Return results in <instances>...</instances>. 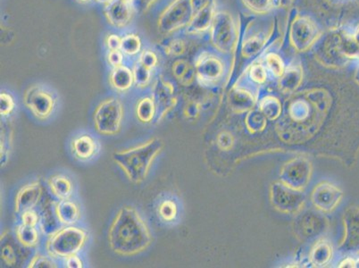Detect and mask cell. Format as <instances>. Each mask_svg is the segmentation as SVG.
I'll return each instance as SVG.
<instances>
[{
  "label": "cell",
  "mask_w": 359,
  "mask_h": 268,
  "mask_svg": "<svg viewBox=\"0 0 359 268\" xmlns=\"http://www.w3.org/2000/svg\"><path fill=\"white\" fill-rule=\"evenodd\" d=\"M107 62L113 68L123 65V53L122 51H109L107 54Z\"/></svg>",
  "instance_id": "f35d334b"
},
{
  "label": "cell",
  "mask_w": 359,
  "mask_h": 268,
  "mask_svg": "<svg viewBox=\"0 0 359 268\" xmlns=\"http://www.w3.org/2000/svg\"><path fill=\"white\" fill-rule=\"evenodd\" d=\"M107 241L114 253L130 257L148 250L153 243V235L140 212L132 206H123L110 225Z\"/></svg>",
  "instance_id": "6da1fadb"
},
{
  "label": "cell",
  "mask_w": 359,
  "mask_h": 268,
  "mask_svg": "<svg viewBox=\"0 0 359 268\" xmlns=\"http://www.w3.org/2000/svg\"><path fill=\"white\" fill-rule=\"evenodd\" d=\"M24 104L35 119L46 121L53 116L57 100L50 90L41 85H34L25 91Z\"/></svg>",
  "instance_id": "9c48e42d"
},
{
  "label": "cell",
  "mask_w": 359,
  "mask_h": 268,
  "mask_svg": "<svg viewBox=\"0 0 359 268\" xmlns=\"http://www.w3.org/2000/svg\"><path fill=\"white\" fill-rule=\"evenodd\" d=\"M97 3H100V4L106 5L107 3L110 2L111 0H95Z\"/></svg>",
  "instance_id": "bcb514c9"
},
{
  "label": "cell",
  "mask_w": 359,
  "mask_h": 268,
  "mask_svg": "<svg viewBox=\"0 0 359 268\" xmlns=\"http://www.w3.org/2000/svg\"><path fill=\"white\" fill-rule=\"evenodd\" d=\"M295 0H276L277 6L283 9H289L292 8Z\"/></svg>",
  "instance_id": "b9f144b4"
},
{
  "label": "cell",
  "mask_w": 359,
  "mask_h": 268,
  "mask_svg": "<svg viewBox=\"0 0 359 268\" xmlns=\"http://www.w3.org/2000/svg\"><path fill=\"white\" fill-rule=\"evenodd\" d=\"M352 35H353L355 42L359 45V25L355 29L354 32H352Z\"/></svg>",
  "instance_id": "ee69618b"
},
{
  "label": "cell",
  "mask_w": 359,
  "mask_h": 268,
  "mask_svg": "<svg viewBox=\"0 0 359 268\" xmlns=\"http://www.w3.org/2000/svg\"><path fill=\"white\" fill-rule=\"evenodd\" d=\"M326 1H329V2L334 3V2H341V1H345V0H326Z\"/></svg>",
  "instance_id": "7dc6e473"
},
{
  "label": "cell",
  "mask_w": 359,
  "mask_h": 268,
  "mask_svg": "<svg viewBox=\"0 0 359 268\" xmlns=\"http://www.w3.org/2000/svg\"><path fill=\"white\" fill-rule=\"evenodd\" d=\"M175 80L182 86H190L196 78L195 67L184 60H177L172 65Z\"/></svg>",
  "instance_id": "7402d4cb"
},
{
  "label": "cell",
  "mask_w": 359,
  "mask_h": 268,
  "mask_svg": "<svg viewBox=\"0 0 359 268\" xmlns=\"http://www.w3.org/2000/svg\"><path fill=\"white\" fill-rule=\"evenodd\" d=\"M187 51V45L182 39L170 41L164 47L165 53L172 57H181Z\"/></svg>",
  "instance_id": "1f68e13d"
},
{
  "label": "cell",
  "mask_w": 359,
  "mask_h": 268,
  "mask_svg": "<svg viewBox=\"0 0 359 268\" xmlns=\"http://www.w3.org/2000/svg\"><path fill=\"white\" fill-rule=\"evenodd\" d=\"M89 234L84 228L70 225L58 229L48 236L45 243L46 253L54 260L65 258L78 254L87 243Z\"/></svg>",
  "instance_id": "277c9868"
},
{
  "label": "cell",
  "mask_w": 359,
  "mask_h": 268,
  "mask_svg": "<svg viewBox=\"0 0 359 268\" xmlns=\"http://www.w3.org/2000/svg\"><path fill=\"white\" fill-rule=\"evenodd\" d=\"M41 230L43 232V234L50 236V234H54L55 231L58 230L60 227V222H58L57 217L53 210L48 208L45 210L40 220Z\"/></svg>",
  "instance_id": "83f0119b"
},
{
  "label": "cell",
  "mask_w": 359,
  "mask_h": 268,
  "mask_svg": "<svg viewBox=\"0 0 359 268\" xmlns=\"http://www.w3.org/2000/svg\"><path fill=\"white\" fill-rule=\"evenodd\" d=\"M355 263H354V261L353 260H347L346 261H344V263H342L341 264V267H355L354 266Z\"/></svg>",
  "instance_id": "f6af8a7d"
},
{
  "label": "cell",
  "mask_w": 359,
  "mask_h": 268,
  "mask_svg": "<svg viewBox=\"0 0 359 268\" xmlns=\"http://www.w3.org/2000/svg\"><path fill=\"white\" fill-rule=\"evenodd\" d=\"M123 119L125 106L116 98L104 100L94 111V127L101 135H117L122 130Z\"/></svg>",
  "instance_id": "8992f818"
},
{
  "label": "cell",
  "mask_w": 359,
  "mask_h": 268,
  "mask_svg": "<svg viewBox=\"0 0 359 268\" xmlns=\"http://www.w3.org/2000/svg\"><path fill=\"white\" fill-rule=\"evenodd\" d=\"M196 78L203 86H214L223 78L224 63L218 55L210 52H202L195 61Z\"/></svg>",
  "instance_id": "30bf717a"
},
{
  "label": "cell",
  "mask_w": 359,
  "mask_h": 268,
  "mask_svg": "<svg viewBox=\"0 0 359 268\" xmlns=\"http://www.w3.org/2000/svg\"><path fill=\"white\" fill-rule=\"evenodd\" d=\"M156 213L160 221L165 224H172L177 220L180 210L177 202L172 198L160 199L156 207Z\"/></svg>",
  "instance_id": "44dd1931"
},
{
  "label": "cell",
  "mask_w": 359,
  "mask_h": 268,
  "mask_svg": "<svg viewBox=\"0 0 359 268\" xmlns=\"http://www.w3.org/2000/svg\"><path fill=\"white\" fill-rule=\"evenodd\" d=\"M135 114L139 122L149 124L156 119L158 109L154 100L151 97H144L136 104Z\"/></svg>",
  "instance_id": "603a6c76"
},
{
  "label": "cell",
  "mask_w": 359,
  "mask_h": 268,
  "mask_svg": "<svg viewBox=\"0 0 359 268\" xmlns=\"http://www.w3.org/2000/svg\"><path fill=\"white\" fill-rule=\"evenodd\" d=\"M15 109V101L11 93L0 94V114L2 117L11 116Z\"/></svg>",
  "instance_id": "d6a6232c"
},
{
  "label": "cell",
  "mask_w": 359,
  "mask_h": 268,
  "mask_svg": "<svg viewBox=\"0 0 359 268\" xmlns=\"http://www.w3.org/2000/svg\"><path fill=\"white\" fill-rule=\"evenodd\" d=\"M217 8L214 0H210L203 8L195 12L190 24L186 27V34L196 35L210 31L213 22Z\"/></svg>",
  "instance_id": "2e32d148"
},
{
  "label": "cell",
  "mask_w": 359,
  "mask_h": 268,
  "mask_svg": "<svg viewBox=\"0 0 359 268\" xmlns=\"http://www.w3.org/2000/svg\"><path fill=\"white\" fill-rule=\"evenodd\" d=\"M151 98L154 100L158 116L156 122L160 123L177 105V98L175 94L174 85L165 79L163 75H159L158 79L153 83Z\"/></svg>",
  "instance_id": "8fae6325"
},
{
  "label": "cell",
  "mask_w": 359,
  "mask_h": 268,
  "mask_svg": "<svg viewBox=\"0 0 359 268\" xmlns=\"http://www.w3.org/2000/svg\"><path fill=\"white\" fill-rule=\"evenodd\" d=\"M164 143L159 138L146 140L133 148L113 153L112 159L133 184L144 182L155 160L162 152Z\"/></svg>",
  "instance_id": "3957f363"
},
{
  "label": "cell",
  "mask_w": 359,
  "mask_h": 268,
  "mask_svg": "<svg viewBox=\"0 0 359 268\" xmlns=\"http://www.w3.org/2000/svg\"><path fill=\"white\" fill-rule=\"evenodd\" d=\"M322 32L314 19L299 13L292 15L289 24V42L293 50L299 53L312 50Z\"/></svg>",
  "instance_id": "52a82bcc"
},
{
  "label": "cell",
  "mask_w": 359,
  "mask_h": 268,
  "mask_svg": "<svg viewBox=\"0 0 359 268\" xmlns=\"http://www.w3.org/2000/svg\"><path fill=\"white\" fill-rule=\"evenodd\" d=\"M53 208L55 217L63 227L75 225L81 220V209L80 205L73 199L58 201Z\"/></svg>",
  "instance_id": "e0dca14e"
},
{
  "label": "cell",
  "mask_w": 359,
  "mask_h": 268,
  "mask_svg": "<svg viewBox=\"0 0 359 268\" xmlns=\"http://www.w3.org/2000/svg\"><path fill=\"white\" fill-rule=\"evenodd\" d=\"M264 63L267 71L276 77H280L285 74L286 67L283 58L275 52H267L264 57Z\"/></svg>",
  "instance_id": "484cf974"
},
{
  "label": "cell",
  "mask_w": 359,
  "mask_h": 268,
  "mask_svg": "<svg viewBox=\"0 0 359 268\" xmlns=\"http://www.w3.org/2000/svg\"><path fill=\"white\" fill-rule=\"evenodd\" d=\"M48 186L51 194L57 201H65L73 197L74 194V185L67 175H53L48 180Z\"/></svg>",
  "instance_id": "ac0fdd59"
},
{
  "label": "cell",
  "mask_w": 359,
  "mask_h": 268,
  "mask_svg": "<svg viewBox=\"0 0 359 268\" xmlns=\"http://www.w3.org/2000/svg\"><path fill=\"white\" fill-rule=\"evenodd\" d=\"M303 69L298 61H292L280 77V88L285 93H292L302 83Z\"/></svg>",
  "instance_id": "ffe728a7"
},
{
  "label": "cell",
  "mask_w": 359,
  "mask_h": 268,
  "mask_svg": "<svg viewBox=\"0 0 359 268\" xmlns=\"http://www.w3.org/2000/svg\"><path fill=\"white\" fill-rule=\"evenodd\" d=\"M15 238L22 247L34 248L40 243V233L37 227L19 225L15 227Z\"/></svg>",
  "instance_id": "cb8c5ba5"
},
{
  "label": "cell",
  "mask_w": 359,
  "mask_h": 268,
  "mask_svg": "<svg viewBox=\"0 0 359 268\" xmlns=\"http://www.w3.org/2000/svg\"><path fill=\"white\" fill-rule=\"evenodd\" d=\"M195 12L191 0H172L159 15V32L168 35L187 27Z\"/></svg>",
  "instance_id": "ba28073f"
},
{
  "label": "cell",
  "mask_w": 359,
  "mask_h": 268,
  "mask_svg": "<svg viewBox=\"0 0 359 268\" xmlns=\"http://www.w3.org/2000/svg\"><path fill=\"white\" fill-rule=\"evenodd\" d=\"M65 267L68 268H83V262L77 254L73 255L69 257L65 258Z\"/></svg>",
  "instance_id": "60d3db41"
},
{
  "label": "cell",
  "mask_w": 359,
  "mask_h": 268,
  "mask_svg": "<svg viewBox=\"0 0 359 268\" xmlns=\"http://www.w3.org/2000/svg\"><path fill=\"white\" fill-rule=\"evenodd\" d=\"M78 1L81 3H86L90 1V0H78Z\"/></svg>",
  "instance_id": "c3c4849f"
},
{
  "label": "cell",
  "mask_w": 359,
  "mask_h": 268,
  "mask_svg": "<svg viewBox=\"0 0 359 268\" xmlns=\"http://www.w3.org/2000/svg\"><path fill=\"white\" fill-rule=\"evenodd\" d=\"M142 40L137 34H127L122 38V46L121 51L123 54L128 55H135L142 51Z\"/></svg>",
  "instance_id": "f1b7e54d"
},
{
  "label": "cell",
  "mask_w": 359,
  "mask_h": 268,
  "mask_svg": "<svg viewBox=\"0 0 359 268\" xmlns=\"http://www.w3.org/2000/svg\"><path fill=\"white\" fill-rule=\"evenodd\" d=\"M245 8L255 15H269L277 6L276 0H241Z\"/></svg>",
  "instance_id": "d4e9b609"
},
{
  "label": "cell",
  "mask_w": 359,
  "mask_h": 268,
  "mask_svg": "<svg viewBox=\"0 0 359 268\" xmlns=\"http://www.w3.org/2000/svg\"><path fill=\"white\" fill-rule=\"evenodd\" d=\"M212 46L222 54L236 55L241 40L240 25L227 11H217L210 29Z\"/></svg>",
  "instance_id": "5b68a950"
},
{
  "label": "cell",
  "mask_w": 359,
  "mask_h": 268,
  "mask_svg": "<svg viewBox=\"0 0 359 268\" xmlns=\"http://www.w3.org/2000/svg\"><path fill=\"white\" fill-rule=\"evenodd\" d=\"M312 51L320 64L332 68L344 67L359 58V45L353 35L339 27L322 32Z\"/></svg>",
  "instance_id": "7a4b0ae2"
},
{
  "label": "cell",
  "mask_w": 359,
  "mask_h": 268,
  "mask_svg": "<svg viewBox=\"0 0 359 268\" xmlns=\"http://www.w3.org/2000/svg\"><path fill=\"white\" fill-rule=\"evenodd\" d=\"M29 268H55L57 267V263L55 262L54 258L45 256L43 254H36L32 257L28 264Z\"/></svg>",
  "instance_id": "836d02e7"
},
{
  "label": "cell",
  "mask_w": 359,
  "mask_h": 268,
  "mask_svg": "<svg viewBox=\"0 0 359 268\" xmlns=\"http://www.w3.org/2000/svg\"><path fill=\"white\" fill-rule=\"evenodd\" d=\"M42 195H43V187L38 180L22 186L15 195V213L21 215L25 211L34 209L40 203Z\"/></svg>",
  "instance_id": "4fadbf2b"
},
{
  "label": "cell",
  "mask_w": 359,
  "mask_h": 268,
  "mask_svg": "<svg viewBox=\"0 0 359 268\" xmlns=\"http://www.w3.org/2000/svg\"><path fill=\"white\" fill-rule=\"evenodd\" d=\"M266 65L261 62V60H259V58L250 65L248 74H249L250 79L254 83L261 84L266 80Z\"/></svg>",
  "instance_id": "f546056e"
},
{
  "label": "cell",
  "mask_w": 359,
  "mask_h": 268,
  "mask_svg": "<svg viewBox=\"0 0 359 268\" xmlns=\"http://www.w3.org/2000/svg\"><path fill=\"white\" fill-rule=\"evenodd\" d=\"M135 85L139 89H145L148 87L152 80V70L146 67L144 65L137 61L133 68Z\"/></svg>",
  "instance_id": "4316f807"
},
{
  "label": "cell",
  "mask_w": 359,
  "mask_h": 268,
  "mask_svg": "<svg viewBox=\"0 0 359 268\" xmlns=\"http://www.w3.org/2000/svg\"><path fill=\"white\" fill-rule=\"evenodd\" d=\"M192 4H194L195 11H198V9L203 8L205 5H207L210 0H191Z\"/></svg>",
  "instance_id": "7bdbcfd3"
},
{
  "label": "cell",
  "mask_w": 359,
  "mask_h": 268,
  "mask_svg": "<svg viewBox=\"0 0 359 268\" xmlns=\"http://www.w3.org/2000/svg\"><path fill=\"white\" fill-rule=\"evenodd\" d=\"M275 34V25L272 24L266 32H250L247 26L241 42V54L246 60L259 58L270 48L269 43Z\"/></svg>",
  "instance_id": "7c38bea8"
},
{
  "label": "cell",
  "mask_w": 359,
  "mask_h": 268,
  "mask_svg": "<svg viewBox=\"0 0 359 268\" xmlns=\"http://www.w3.org/2000/svg\"><path fill=\"white\" fill-rule=\"evenodd\" d=\"M71 150L72 154L79 161L89 162L99 155L100 145L93 134L81 133L72 140Z\"/></svg>",
  "instance_id": "5bb4252c"
},
{
  "label": "cell",
  "mask_w": 359,
  "mask_h": 268,
  "mask_svg": "<svg viewBox=\"0 0 359 268\" xmlns=\"http://www.w3.org/2000/svg\"><path fill=\"white\" fill-rule=\"evenodd\" d=\"M1 258L6 266L13 267L18 262L15 248L11 244H6L1 248Z\"/></svg>",
  "instance_id": "d590c367"
},
{
  "label": "cell",
  "mask_w": 359,
  "mask_h": 268,
  "mask_svg": "<svg viewBox=\"0 0 359 268\" xmlns=\"http://www.w3.org/2000/svg\"><path fill=\"white\" fill-rule=\"evenodd\" d=\"M21 224L28 225V227H37L40 224L41 217L34 209L25 211L20 215Z\"/></svg>",
  "instance_id": "8d00e7d4"
},
{
  "label": "cell",
  "mask_w": 359,
  "mask_h": 268,
  "mask_svg": "<svg viewBox=\"0 0 359 268\" xmlns=\"http://www.w3.org/2000/svg\"><path fill=\"white\" fill-rule=\"evenodd\" d=\"M135 12L132 3L126 0H111L104 8L107 20L117 28H123L129 25Z\"/></svg>",
  "instance_id": "9a60e30c"
},
{
  "label": "cell",
  "mask_w": 359,
  "mask_h": 268,
  "mask_svg": "<svg viewBox=\"0 0 359 268\" xmlns=\"http://www.w3.org/2000/svg\"><path fill=\"white\" fill-rule=\"evenodd\" d=\"M13 145V133L11 130H1V165H6L11 156Z\"/></svg>",
  "instance_id": "4dcf8cb0"
},
{
  "label": "cell",
  "mask_w": 359,
  "mask_h": 268,
  "mask_svg": "<svg viewBox=\"0 0 359 268\" xmlns=\"http://www.w3.org/2000/svg\"><path fill=\"white\" fill-rule=\"evenodd\" d=\"M139 61L142 65H144L146 67L153 70L158 65V55L154 51L150 50L143 51L142 53L140 54Z\"/></svg>",
  "instance_id": "e575fe53"
},
{
  "label": "cell",
  "mask_w": 359,
  "mask_h": 268,
  "mask_svg": "<svg viewBox=\"0 0 359 268\" xmlns=\"http://www.w3.org/2000/svg\"><path fill=\"white\" fill-rule=\"evenodd\" d=\"M109 83L111 87L118 93H127L135 84L133 70L126 65L113 68L109 75Z\"/></svg>",
  "instance_id": "d6986e66"
},
{
  "label": "cell",
  "mask_w": 359,
  "mask_h": 268,
  "mask_svg": "<svg viewBox=\"0 0 359 268\" xmlns=\"http://www.w3.org/2000/svg\"><path fill=\"white\" fill-rule=\"evenodd\" d=\"M158 0H133V6L136 13L145 14Z\"/></svg>",
  "instance_id": "74e56055"
},
{
  "label": "cell",
  "mask_w": 359,
  "mask_h": 268,
  "mask_svg": "<svg viewBox=\"0 0 359 268\" xmlns=\"http://www.w3.org/2000/svg\"><path fill=\"white\" fill-rule=\"evenodd\" d=\"M107 46L109 51H121L122 38L116 34H111L107 39Z\"/></svg>",
  "instance_id": "ab89813d"
},
{
  "label": "cell",
  "mask_w": 359,
  "mask_h": 268,
  "mask_svg": "<svg viewBox=\"0 0 359 268\" xmlns=\"http://www.w3.org/2000/svg\"><path fill=\"white\" fill-rule=\"evenodd\" d=\"M126 1H129V2L132 3V4H133V0H126Z\"/></svg>",
  "instance_id": "681fc988"
}]
</instances>
